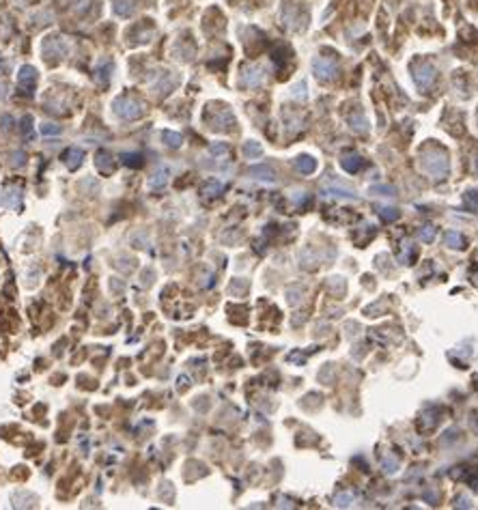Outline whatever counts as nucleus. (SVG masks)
<instances>
[{
  "label": "nucleus",
  "mask_w": 478,
  "mask_h": 510,
  "mask_svg": "<svg viewBox=\"0 0 478 510\" xmlns=\"http://www.w3.org/2000/svg\"><path fill=\"white\" fill-rule=\"evenodd\" d=\"M368 192L375 194V196H390V198L396 196V189L392 185H371L368 187Z\"/></svg>",
  "instance_id": "21"
},
{
  "label": "nucleus",
  "mask_w": 478,
  "mask_h": 510,
  "mask_svg": "<svg viewBox=\"0 0 478 510\" xmlns=\"http://www.w3.org/2000/svg\"><path fill=\"white\" fill-rule=\"evenodd\" d=\"M362 164H364V160L360 157L358 153H347V155H342V160H340V166L347 172H358Z\"/></svg>",
  "instance_id": "10"
},
{
  "label": "nucleus",
  "mask_w": 478,
  "mask_h": 510,
  "mask_svg": "<svg viewBox=\"0 0 478 510\" xmlns=\"http://www.w3.org/2000/svg\"><path fill=\"white\" fill-rule=\"evenodd\" d=\"M121 160H123V164H128V166H132V168L142 166V155L140 153H123Z\"/></svg>",
  "instance_id": "23"
},
{
  "label": "nucleus",
  "mask_w": 478,
  "mask_h": 510,
  "mask_svg": "<svg viewBox=\"0 0 478 510\" xmlns=\"http://www.w3.org/2000/svg\"><path fill=\"white\" fill-rule=\"evenodd\" d=\"M162 138H164V142L168 144V147H173V149H177V147H181V142H183V138H181V134H177V132H162Z\"/></svg>",
  "instance_id": "20"
},
{
  "label": "nucleus",
  "mask_w": 478,
  "mask_h": 510,
  "mask_svg": "<svg viewBox=\"0 0 478 510\" xmlns=\"http://www.w3.org/2000/svg\"><path fill=\"white\" fill-rule=\"evenodd\" d=\"M138 0H114V13L121 17H130L134 11H136Z\"/></svg>",
  "instance_id": "11"
},
{
  "label": "nucleus",
  "mask_w": 478,
  "mask_h": 510,
  "mask_svg": "<svg viewBox=\"0 0 478 510\" xmlns=\"http://www.w3.org/2000/svg\"><path fill=\"white\" fill-rule=\"evenodd\" d=\"M248 289V282H233V284H231V293H243V291H246Z\"/></svg>",
  "instance_id": "32"
},
{
  "label": "nucleus",
  "mask_w": 478,
  "mask_h": 510,
  "mask_svg": "<svg viewBox=\"0 0 478 510\" xmlns=\"http://www.w3.org/2000/svg\"><path fill=\"white\" fill-rule=\"evenodd\" d=\"M35 82H37V69L30 65H24L20 69V74H17V84L24 90H30V88H35Z\"/></svg>",
  "instance_id": "5"
},
{
  "label": "nucleus",
  "mask_w": 478,
  "mask_h": 510,
  "mask_svg": "<svg viewBox=\"0 0 478 510\" xmlns=\"http://www.w3.org/2000/svg\"><path fill=\"white\" fill-rule=\"evenodd\" d=\"M248 175L250 177H254V179H261V181H276V172L269 168V166H265V164H259V166H250L248 168Z\"/></svg>",
  "instance_id": "8"
},
{
  "label": "nucleus",
  "mask_w": 478,
  "mask_h": 510,
  "mask_svg": "<svg viewBox=\"0 0 478 510\" xmlns=\"http://www.w3.org/2000/svg\"><path fill=\"white\" fill-rule=\"evenodd\" d=\"M444 241H446L448 248H453V250H461L463 245H465L463 235H461V233H457V231H448V233L444 235Z\"/></svg>",
  "instance_id": "16"
},
{
  "label": "nucleus",
  "mask_w": 478,
  "mask_h": 510,
  "mask_svg": "<svg viewBox=\"0 0 478 510\" xmlns=\"http://www.w3.org/2000/svg\"><path fill=\"white\" fill-rule=\"evenodd\" d=\"M463 207L467 209V211H478V192L476 189H470V192L463 194Z\"/></svg>",
  "instance_id": "18"
},
{
  "label": "nucleus",
  "mask_w": 478,
  "mask_h": 510,
  "mask_svg": "<svg viewBox=\"0 0 478 510\" xmlns=\"http://www.w3.org/2000/svg\"><path fill=\"white\" fill-rule=\"evenodd\" d=\"M474 489H476V491H478V480H476V482H474Z\"/></svg>",
  "instance_id": "37"
},
{
  "label": "nucleus",
  "mask_w": 478,
  "mask_h": 510,
  "mask_svg": "<svg viewBox=\"0 0 478 510\" xmlns=\"http://www.w3.org/2000/svg\"><path fill=\"white\" fill-rule=\"evenodd\" d=\"M166 183H168V168H166V166H160L155 172H153L149 185H151L153 189H160V187H164Z\"/></svg>",
  "instance_id": "14"
},
{
  "label": "nucleus",
  "mask_w": 478,
  "mask_h": 510,
  "mask_svg": "<svg viewBox=\"0 0 478 510\" xmlns=\"http://www.w3.org/2000/svg\"><path fill=\"white\" fill-rule=\"evenodd\" d=\"M379 215H381V220H386V222H394V220H399L401 217V211L399 209H394V207H381L379 209Z\"/></svg>",
  "instance_id": "24"
},
{
  "label": "nucleus",
  "mask_w": 478,
  "mask_h": 510,
  "mask_svg": "<svg viewBox=\"0 0 478 510\" xmlns=\"http://www.w3.org/2000/svg\"><path fill=\"white\" fill-rule=\"evenodd\" d=\"M84 160V151L78 149V147H71L67 153H65V164L69 166V170H76L80 168V164H82Z\"/></svg>",
  "instance_id": "12"
},
{
  "label": "nucleus",
  "mask_w": 478,
  "mask_h": 510,
  "mask_svg": "<svg viewBox=\"0 0 478 510\" xmlns=\"http://www.w3.org/2000/svg\"><path fill=\"white\" fill-rule=\"evenodd\" d=\"M261 153H263V147H261L259 142L250 140V142H246V144H243V155H246V157L254 160V157H261Z\"/></svg>",
  "instance_id": "19"
},
{
  "label": "nucleus",
  "mask_w": 478,
  "mask_h": 510,
  "mask_svg": "<svg viewBox=\"0 0 478 510\" xmlns=\"http://www.w3.org/2000/svg\"><path fill=\"white\" fill-rule=\"evenodd\" d=\"M295 168L304 172V175H310V172L317 170V162H314L310 155H300L295 160Z\"/></svg>",
  "instance_id": "15"
},
{
  "label": "nucleus",
  "mask_w": 478,
  "mask_h": 510,
  "mask_svg": "<svg viewBox=\"0 0 478 510\" xmlns=\"http://www.w3.org/2000/svg\"><path fill=\"white\" fill-rule=\"evenodd\" d=\"M114 112L116 116H121L123 121H136L138 116H142V104L134 97H121L114 102Z\"/></svg>",
  "instance_id": "2"
},
{
  "label": "nucleus",
  "mask_w": 478,
  "mask_h": 510,
  "mask_svg": "<svg viewBox=\"0 0 478 510\" xmlns=\"http://www.w3.org/2000/svg\"><path fill=\"white\" fill-rule=\"evenodd\" d=\"M334 502H336V506H349L354 502V493H338Z\"/></svg>",
  "instance_id": "29"
},
{
  "label": "nucleus",
  "mask_w": 478,
  "mask_h": 510,
  "mask_svg": "<svg viewBox=\"0 0 478 510\" xmlns=\"http://www.w3.org/2000/svg\"><path fill=\"white\" fill-rule=\"evenodd\" d=\"M41 134H43V136H58V134H60V125L43 123V125H41Z\"/></svg>",
  "instance_id": "28"
},
{
  "label": "nucleus",
  "mask_w": 478,
  "mask_h": 510,
  "mask_svg": "<svg viewBox=\"0 0 478 510\" xmlns=\"http://www.w3.org/2000/svg\"><path fill=\"white\" fill-rule=\"evenodd\" d=\"M11 125H13V118L9 116V114H5V116H3V130L9 132V130H11Z\"/></svg>",
  "instance_id": "35"
},
{
  "label": "nucleus",
  "mask_w": 478,
  "mask_h": 510,
  "mask_svg": "<svg viewBox=\"0 0 478 510\" xmlns=\"http://www.w3.org/2000/svg\"><path fill=\"white\" fill-rule=\"evenodd\" d=\"M472 280H474V284H478V271H476V274L472 276Z\"/></svg>",
  "instance_id": "36"
},
{
  "label": "nucleus",
  "mask_w": 478,
  "mask_h": 510,
  "mask_svg": "<svg viewBox=\"0 0 478 510\" xmlns=\"http://www.w3.org/2000/svg\"><path fill=\"white\" fill-rule=\"evenodd\" d=\"M312 71H314V76H317L319 80H332L336 76V62L332 60V58H323V56H319V58H314L312 60Z\"/></svg>",
  "instance_id": "4"
},
{
  "label": "nucleus",
  "mask_w": 478,
  "mask_h": 510,
  "mask_svg": "<svg viewBox=\"0 0 478 510\" xmlns=\"http://www.w3.org/2000/svg\"><path fill=\"white\" fill-rule=\"evenodd\" d=\"M381 465H384V469H386L388 473H394L396 469H399V459H396L392 452H388L386 457L381 459Z\"/></svg>",
  "instance_id": "22"
},
{
  "label": "nucleus",
  "mask_w": 478,
  "mask_h": 510,
  "mask_svg": "<svg viewBox=\"0 0 478 510\" xmlns=\"http://www.w3.org/2000/svg\"><path fill=\"white\" fill-rule=\"evenodd\" d=\"M418 237H420V239L425 241V243H431L433 239H435V226H433V224H425V226L420 229Z\"/></svg>",
  "instance_id": "25"
},
{
  "label": "nucleus",
  "mask_w": 478,
  "mask_h": 510,
  "mask_svg": "<svg viewBox=\"0 0 478 510\" xmlns=\"http://www.w3.org/2000/svg\"><path fill=\"white\" fill-rule=\"evenodd\" d=\"M366 125H368V123H366V118H364L362 114H358V116L351 118V127H354L356 132H366V130H368Z\"/></svg>",
  "instance_id": "27"
},
{
  "label": "nucleus",
  "mask_w": 478,
  "mask_h": 510,
  "mask_svg": "<svg viewBox=\"0 0 478 510\" xmlns=\"http://www.w3.org/2000/svg\"><path fill=\"white\" fill-rule=\"evenodd\" d=\"M308 200H310V194H308V192H295V196H293V203H295V205L308 203Z\"/></svg>",
  "instance_id": "31"
},
{
  "label": "nucleus",
  "mask_w": 478,
  "mask_h": 510,
  "mask_svg": "<svg viewBox=\"0 0 478 510\" xmlns=\"http://www.w3.org/2000/svg\"><path fill=\"white\" fill-rule=\"evenodd\" d=\"M457 506H459V508H470L472 504H470V499H467L465 495H459V497H457Z\"/></svg>",
  "instance_id": "34"
},
{
  "label": "nucleus",
  "mask_w": 478,
  "mask_h": 510,
  "mask_svg": "<svg viewBox=\"0 0 478 510\" xmlns=\"http://www.w3.org/2000/svg\"><path fill=\"white\" fill-rule=\"evenodd\" d=\"M328 192H330L332 196H336V198H349V200H358V194H356V189H351L349 185L340 183V181H330V183H328Z\"/></svg>",
  "instance_id": "6"
},
{
  "label": "nucleus",
  "mask_w": 478,
  "mask_h": 510,
  "mask_svg": "<svg viewBox=\"0 0 478 510\" xmlns=\"http://www.w3.org/2000/svg\"><path fill=\"white\" fill-rule=\"evenodd\" d=\"M263 82V71L259 67H246L241 74V84L243 86H259Z\"/></svg>",
  "instance_id": "7"
},
{
  "label": "nucleus",
  "mask_w": 478,
  "mask_h": 510,
  "mask_svg": "<svg viewBox=\"0 0 478 510\" xmlns=\"http://www.w3.org/2000/svg\"><path fill=\"white\" fill-rule=\"evenodd\" d=\"M222 192H224V183H222V181L211 179V181H207V183L203 185V194L205 196H218Z\"/></svg>",
  "instance_id": "17"
},
{
  "label": "nucleus",
  "mask_w": 478,
  "mask_h": 510,
  "mask_svg": "<svg viewBox=\"0 0 478 510\" xmlns=\"http://www.w3.org/2000/svg\"><path fill=\"white\" fill-rule=\"evenodd\" d=\"M420 166H422V170L429 172V175L435 179H446L450 172V164H448L446 153H439V151H425L420 155Z\"/></svg>",
  "instance_id": "1"
},
{
  "label": "nucleus",
  "mask_w": 478,
  "mask_h": 510,
  "mask_svg": "<svg viewBox=\"0 0 478 510\" xmlns=\"http://www.w3.org/2000/svg\"><path fill=\"white\" fill-rule=\"evenodd\" d=\"M209 153H211V155H215V157H224V155H229V144H224V142H215V144H211V147H209Z\"/></svg>",
  "instance_id": "26"
},
{
  "label": "nucleus",
  "mask_w": 478,
  "mask_h": 510,
  "mask_svg": "<svg viewBox=\"0 0 478 510\" xmlns=\"http://www.w3.org/2000/svg\"><path fill=\"white\" fill-rule=\"evenodd\" d=\"M286 295H289V304H291V306H295L297 302H300V299L295 297V295H300V291H297V289H289Z\"/></svg>",
  "instance_id": "33"
},
{
  "label": "nucleus",
  "mask_w": 478,
  "mask_h": 510,
  "mask_svg": "<svg viewBox=\"0 0 478 510\" xmlns=\"http://www.w3.org/2000/svg\"><path fill=\"white\" fill-rule=\"evenodd\" d=\"M97 168L104 172V175H110V172L114 170V160H112V155L108 151H99L97 153Z\"/></svg>",
  "instance_id": "13"
},
{
  "label": "nucleus",
  "mask_w": 478,
  "mask_h": 510,
  "mask_svg": "<svg viewBox=\"0 0 478 510\" xmlns=\"http://www.w3.org/2000/svg\"><path fill=\"white\" fill-rule=\"evenodd\" d=\"M411 71H413V82H416V86L420 90H429L437 78V69L433 67L429 60H422L418 65H413Z\"/></svg>",
  "instance_id": "3"
},
{
  "label": "nucleus",
  "mask_w": 478,
  "mask_h": 510,
  "mask_svg": "<svg viewBox=\"0 0 478 510\" xmlns=\"http://www.w3.org/2000/svg\"><path fill=\"white\" fill-rule=\"evenodd\" d=\"M20 123H22V125H20L22 134H26V136H28V134H30V123H33V116H28V114H26V116L22 118Z\"/></svg>",
  "instance_id": "30"
},
{
  "label": "nucleus",
  "mask_w": 478,
  "mask_h": 510,
  "mask_svg": "<svg viewBox=\"0 0 478 510\" xmlns=\"http://www.w3.org/2000/svg\"><path fill=\"white\" fill-rule=\"evenodd\" d=\"M20 198H22V189L17 187V185H13V187H7L5 189V194H3V203L5 207H11V209H15L17 205H20Z\"/></svg>",
  "instance_id": "9"
}]
</instances>
